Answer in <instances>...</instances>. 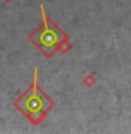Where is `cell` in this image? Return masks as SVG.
<instances>
[{
	"mask_svg": "<svg viewBox=\"0 0 131 134\" xmlns=\"http://www.w3.org/2000/svg\"><path fill=\"white\" fill-rule=\"evenodd\" d=\"M35 75H33L32 87L27 91L22 98H20L15 102V106L20 110L24 112L25 116H28L32 121L38 123L36 116H43L45 112H48L53 106V102L38 88V69H35Z\"/></svg>",
	"mask_w": 131,
	"mask_h": 134,
	"instance_id": "cell-1",
	"label": "cell"
},
{
	"mask_svg": "<svg viewBox=\"0 0 131 134\" xmlns=\"http://www.w3.org/2000/svg\"><path fill=\"white\" fill-rule=\"evenodd\" d=\"M41 11H42V27L31 36V41L39 48V50H42L49 57L57 49V46L66 39V35L56 25H52L48 21L43 4H41Z\"/></svg>",
	"mask_w": 131,
	"mask_h": 134,
	"instance_id": "cell-2",
	"label": "cell"
}]
</instances>
